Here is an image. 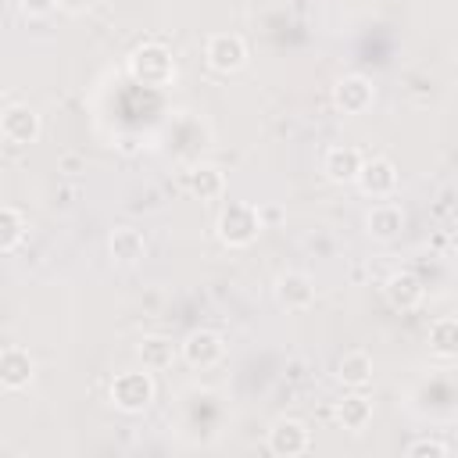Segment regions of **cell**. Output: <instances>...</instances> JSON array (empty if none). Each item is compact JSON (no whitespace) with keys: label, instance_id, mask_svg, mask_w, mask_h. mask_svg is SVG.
<instances>
[{"label":"cell","instance_id":"6da1fadb","mask_svg":"<svg viewBox=\"0 0 458 458\" xmlns=\"http://www.w3.org/2000/svg\"><path fill=\"white\" fill-rule=\"evenodd\" d=\"M215 233L225 247H250L261 233V211L247 200H229L215 222Z\"/></svg>","mask_w":458,"mask_h":458},{"label":"cell","instance_id":"7a4b0ae2","mask_svg":"<svg viewBox=\"0 0 458 458\" xmlns=\"http://www.w3.org/2000/svg\"><path fill=\"white\" fill-rule=\"evenodd\" d=\"M129 75L136 82H143V86L161 89V86H168L175 79V57H172V50L165 43H143V47H136L129 54Z\"/></svg>","mask_w":458,"mask_h":458},{"label":"cell","instance_id":"3957f363","mask_svg":"<svg viewBox=\"0 0 458 458\" xmlns=\"http://www.w3.org/2000/svg\"><path fill=\"white\" fill-rule=\"evenodd\" d=\"M154 394H157V386H154L150 369H147V372H143V369L118 372V376L111 379V401H114V408L125 411V415H140V411H147L150 401H154Z\"/></svg>","mask_w":458,"mask_h":458},{"label":"cell","instance_id":"277c9868","mask_svg":"<svg viewBox=\"0 0 458 458\" xmlns=\"http://www.w3.org/2000/svg\"><path fill=\"white\" fill-rule=\"evenodd\" d=\"M204 61L215 72H222V75L240 72L247 64V43H243V36H236V32H215L208 39V47H204Z\"/></svg>","mask_w":458,"mask_h":458},{"label":"cell","instance_id":"5b68a950","mask_svg":"<svg viewBox=\"0 0 458 458\" xmlns=\"http://www.w3.org/2000/svg\"><path fill=\"white\" fill-rule=\"evenodd\" d=\"M179 354H182V361L193 365V369H211V365L222 361L225 340H222L215 329H193V333H186V340L179 344Z\"/></svg>","mask_w":458,"mask_h":458},{"label":"cell","instance_id":"8992f818","mask_svg":"<svg viewBox=\"0 0 458 458\" xmlns=\"http://www.w3.org/2000/svg\"><path fill=\"white\" fill-rule=\"evenodd\" d=\"M39 129H43V122H39V114H36L29 104H11V107L0 114V132H4V140L14 143V147L36 143V140H39Z\"/></svg>","mask_w":458,"mask_h":458},{"label":"cell","instance_id":"52a82bcc","mask_svg":"<svg viewBox=\"0 0 458 458\" xmlns=\"http://www.w3.org/2000/svg\"><path fill=\"white\" fill-rule=\"evenodd\" d=\"M372 97H376V89H372V79H365V75H344V79H336V86H333V104H336V111H344V114H361V111H369V107H372Z\"/></svg>","mask_w":458,"mask_h":458},{"label":"cell","instance_id":"ba28073f","mask_svg":"<svg viewBox=\"0 0 458 458\" xmlns=\"http://www.w3.org/2000/svg\"><path fill=\"white\" fill-rule=\"evenodd\" d=\"M311 444V433L304 422L297 419H276L272 429H268V451L279 454V458H293V454H304Z\"/></svg>","mask_w":458,"mask_h":458},{"label":"cell","instance_id":"9c48e42d","mask_svg":"<svg viewBox=\"0 0 458 458\" xmlns=\"http://www.w3.org/2000/svg\"><path fill=\"white\" fill-rule=\"evenodd\" d=\"M361 165H365V154H361L358 147H347V143L329 147L326 157H322V172H326V179H333V182H358Z\"/></svg>","mask_w":458,"mask_h":458},{"label":"cell","instance_id":"30bf717a","mask_svg":"<svg viewBox=\"0 0 458 458\" xmlns=\"http://www.w3.org/2000/svg\"><path fill=\"white\" fill-rule=\"evenodd\" d=\"M397 165L390 157H369L361 165V175H358V186L365 197H390L397 190Z\"/></svg>","mask_w":458,"mask_h":458},{"label":"cell","instance_id":"8fae6325","mask_svg":"<svg viewBox=\"0 0 458 458\" xmlns=\"http://www.w3.org/2000/svg\"><path fill=\"white\" fill-rule=\"evenodd\" d=\"M32 354L25 351V347H18V344H7L4 351H0V383H4V390H21V386H29L32 383Z\"/></svg>","mask_w":458,"mask_h":458},{"label":"cell","instance_id":"7c38bea8","mask_svg":"<svg viewBox=\"0 0 458 458\" xmlns=\"http://www.w3.org/2000/svg\"><path fill=\"white\" fill-rule=\"evenodd\" d=\"M276 301L286 308V311H304L311 308L315 301V283L304 276V272H283L276 279Z\"/></svg>","mask_w":458,"mask_h":458},{"label":"cell","instance_id":"4fadbf2b","mask_svg":"<svg viewBox=\"0 0 458 458\" xmlns=\"http://www.w3.org/2000/svg\"><path fill=\"white\" fill-rule=\"evenodd\" d=\"M383 293H386L390 308H397V311H411V308H419V304H422L426 286H422V283H419V276H411V272H394V276L386 279Z\"/></svg>","mask_w":458,"mask_h":458},{"label":"cell","instance_id":"5bb4252c","mask_svg":"<svg viewBox=\"0 0 458 458\" xmlns=\"http://www.w3.org/2000/svg\"><path fill=\"white\" fill-rule=\"evenodd\" d=\"M365 225H369V236H372V240H383V243H386V240H397L401 229H404V211H401L397 204L383 200V204H376V208L369 211Z\"/></svg>","mask_w":458,"mask_h":458},{"label":"cell","instance_id":"9a60e30c","mask_svg":"<svg viewBox=\"0 0 458 458\" xmlns=\"http://www.w3.org/2000/svg\"><path fill=\"white\" fill-rule=\"evenodd\" d=\"M107 250H111L114 261H122V265H136V261L147 254V240H143L140 229H132V225H118V229H111V236H107Z\"/></svg>","mask_w":458,"mask_h":458},{"label":"cell","instance_id":"2e32d148","mask_svg":"<svg viewBox=\"0 0 458 458\" xmlns=\"http://www.w3.org/2000/svg\"><path fill=\"white\" fill-rule=\"evenodd\" d=\"M336 422H340L344 429H351V433H361V429L372 422V401H369L361 390L347 394V397L336 404Z\"/></svg>","mask_w":458,"mask_h":458},{"label":"cell","instance_id":"e0dca14e","mask_svg":"<svg viewBox=\"0 0 458 458\" xmlns=\"http://www.w3.org/2000/svg\"><path fill=\"white\" fill-rule=\"evenodd\" d=\"M186 186H190V193L200 197V200H218V197L225 193V175H222V168H215V165H197V168H190Z\"/></svg>","mask_w":458,"mask_h":458},{"label":"cell","instance_id":"ac0fdd59","mask_svg":"<svg viewBox=\"0 0 458 458\" xmlns=\"http://www.w3.org/2000/svg\"><path fill=\"white\" fill-rule=\"evenodd\" d=\"M336 379H340L344 386H351V390L369 386V379H372V358H369L365 351H347V354L336 361Z\"/></svg>","mask_w":458,"mask_h":458},{"label":"cell","instance_id":"d6986e66","mask_svg":"<svg viewBox=\"0 0 458 458\" xmlns=\"http://www.w3.org/2000/svg\"><path fill=\"white\" fill-rule=\"evenodd\" d=\"M136 354H140L143 369L161 372V369H168V365H172V358H175V344H172L168 336H147V340L136 347Z\"/></svg>","mask_w":458,"mask_h":458},{"label":"cell","instance_id":"ffe728a7","mask_svg":"<svg viewBox=\"0 0 458 458\" xmlns=\"http://www.w3.org/2000/svg\"><path fill=\"white\" fill-rule=\"evenodd\" d=\"M429 351L440 354V358H454L458 354V318H451V315L433 318V326H429Z\"/></svg>","mask_w":458,"mask_h":458},{"label":"cell","instance_id":"44dd1931","mask_svg":"<svg viewBox=\"0 0 458 458\" xmlns=\"http://www.w3.org/2000/svg\"><path fill=\"white\" fill-rule=\"evenodd\" d=\"M25 233H29V222H25V215L18 211V208H0V250L4 254H11V250H18V243L25 240Z\"/></svg>","mask_w":458,"mask_h":458},{"label":"cell","instance_id":"7402d4cb","mask_svg":"<svg viewBox=\"0 0 458 458\" xmlns=\"http://www.w3.org/2000/svg\"><path fill=\"white\" fill-rule=\"evenodd\" d=\"M451 447L444 444V440H437V437H419V440H411L408 447H404V454L408 458H444Z\"/></svg>","mask_w":458,"mask_h":458},{"label":"cell","instance_id":"603a6c76","mask_svg":"<svg viewBox=\"0 0 458 458\" xmlns=\"http://www.w3.org/2000/svg\"><path fill=\"white\" fill-rule=\"evenodd\" d=\"M18 7H21L25 14L39 18V14H50V11L57 7V0H18Z\"/></svg>","mask_w":458,"mask_h":458}]
</instances>
